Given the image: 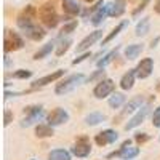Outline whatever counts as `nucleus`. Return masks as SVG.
Listing matches in <instances>:
<instances>
[{
    "instance_id": "17",
    "label": "nucleus",
    "mask_w": 160,
    "mask_h": 160,
    "mask_svg": "<svg viewBox=\"0 0 160 160\" xmlns=\"http://www.w3.org/2000/svg\"><path fill=\"white\" fill-rule=\"evenodd\" d=\"M109 8H111V3H104L101 8H98V10L91 15V24H93V26H99L106 18L109 16Z\"/></svg>"
},
{
    "instance_id": "42",
    "label": "nucleus",
    "mask_w": 160,
    "mask_h": 160,
    "mask_svg": "<svg viewBox=\"0 0 160 160\" xmlns=\"http://www.w3.org/2000/svg\"><path fill=\"white\" fill-rule=\"evenodd\" d=\"M157 91H160V83H158V85H157Z\"/></svg>"
},
{
    "instance_id": "27",
    "label": "nucleus",
    "mask_w": 160,
    "mask_h": 160,
    "mask_svg": "<svg viewBox=\"0 0 160 160\" xmlns=\"http://www.w3.org/2000/svg\"><path fill=\"white\" fill-rule=\"evenodd\" d=\"M125 104V95L122 93H112V96L109 98V106L112 109H118Z\"/></svg>"
},
{
    "instance_id": "40",
    "label": "nucleus",
    "mask_w": 160,
    "mask_h": 160,
    "mask_svg": "<svg viewBox=\"0 0 160 160\" xmlns=\"http://www.w3.org/2000/svg\"><path fill=\"white\" fill-rule=\"evenodd\" d=\"M160 42V37H157L155 40H152V42H151V48H154V47H157V43Z\"/></svg>"
},
{
    "instance_id": "31",
    "label": "nucleus",
    "mask_w": 160,
    "mask_h": 160,
    "mask_svg": "<svg viewBox=\"0 0 160 160\" xmlns=\"http://www.w3.org/2000/svg\"><path fill=\"white\" fill-rule=\"evenodd\" d=\"M71 45H72V40H71V38H68V40H64V42H61V43L58 45V48H56V56H62L64 53L69 50Z\"/></svg>"
},
{
    "instance_id": "3",
    "label": "nucleus",
    "mask_w": 160,
    "mask_h": 160,
    "mask_svg": "<svg viewBox=\"0 0 160 160\" xmlns=\"http://www.w3.org/2000/svg\"><path fill=\"white\" fill-rule=\"evenodd\" d=\"M38 16V10L35 8V7H32V5H28L26 7L19 15H18V18H16V24H18V28L19 29H28L29 26H32L34 22H35V18Z\"/></svg>"
},
{
    "instance_id": "15",
    "label": "nucleus",
    "mask_w": 160,
    "mask_h": 160,
    "mask_svg": "<svg viewBox=\"0 0 160 160\" xmlns=\"http://www.w3.org/2000/svg\"><path fill=\"white\" fill-rule=\"evenodd\" d=\"M62 75H64V71L62 69L55 71V72H51V74H48V75H45L42 78H37L35 82H32V88H38V87H45L48 83H53V82H56L58 78H61Z\"/></svg>"
},
{
    "instance_id": "24",
    "label": "nucleus",
    "mask_w": 160,
    "mask_h": 160,
    "mask_svg": "<svg viewBox=\"0 0 160 160\" xmlns=\"http://www.w3.org/2000/svg\"><path fill=\"white\" fill-rule=\"evenodd\" d=\"M104 118H106V115L101 114V112H90V114L85 117V123L90 125V127H95V125L104 122Z\"/></svg>"
},
{
    "instance_id": "39",
    "label": "nucleus",
    "mask_w": 160,
    "mask_h": 160,
    "mask_svg": "<svg viewBox=\"0 0 160 160\" xmlns=\"http://www.w3.org/2000/svg\"><path fill=\"white\" fill-rule=\"evenodd\" d=\"M154 11L157 13V15H160V0H155V3H154Z\"/></svg>"
},
{
    "instance_id": "25",
    "label": "nucleus",
    "mask_w": 160,
    "mask_h": 160,
    "mask_svg": "<svg viewBox=\"0 0 160 160\" xmlns=\"http://www.w3.org/2000/svg\"><path fill=\"white\" fill-rule=\"evenodd\" d=\"M55 135V131H53V128H51V125H37L35 127V136L37 138H50V136H53Z\"/></svg>"
},
{
    "instance_id": "11",
    "label": "nucleus",
    "mask_w": 160,
    "mask_h": 160,
    "mask_svg": "<svg viewBox=\"0 0 160 160\" xmlns=\"http://www.w3.org/2000/svg\"><path fill=\"white\" fill-rule=\"evenodd\" d=\"M154 71V61L152 58H144L139 61V64L136 66V77L138 78H148Z\"/></svg>"
},
{
    "instance_id": "26",
    "label": "nucleus",
    "mask_w": 160,
    "mask_h": 160,
    "mask_svg": "<svg viewBox=\"0 0 160 160\" xmlns=\"http://www.w3.org/2000/svg\"><path fill=\"white\" fill-rule=\"evenodd\" d=\"M48 160H71V152L64 149H53L48 154Z\"/></svg>"
},
{
    "instance_id": "32",
    "label": "nucleus",
    "mask_w": 160,
    "mask_h": 160,
    "mask_svg": "<svg viewBox=\"0 0 160 160\" xmlns=\"http://www.w3.org/2000/svg\"><path fill=\"white\" fill-rule=\"evenodd\" d=\"M11 77H13V78H19V80H22V78H31V77H32V71L19 69V71H16V72H13Z\"/></svg>"
},
{
    "instance_id": "6",
    "label": "nucleus",
    "mask_w": 160,
    "mask_h": 160,
    "mask_svg": "<svg viewBox=\"0 0 160 160\" xmlns=\"http://www.w3.org/2000/svg\"><path fill=\"white\" fill-rule=\"evenodd\" d=\"M130 144L131 141L127 139L123 144H122V148H120L118 151L112 152L108 155V158H112V157H118V158H123V160H131V158H135L139 155V148H130Z\"/></svg>"
},
{
    "instance_id": "29",
    "label": "nucleus",
    "mask_w": 160,
    "mask_h": 160,
    "mask_svg": "<svg viewBox=\"0 0 160 160\" xmlns=\"http://www.w3.org/2000/svg\"><path fill=\"white\" fill-rule=\"evenodd\" d=\"M117 55H118V48H115V50L109 51V53H108V55H106L102 59H98V62H96V64H98V68L104 69V68H106V66H108L109 62H112V59H114Z\"/></svg>"
},
{
    "instance_id": "7",
    "label": "nucleus",
    "mask_w": 160,
    "mask_h": 160,
    "mask_svg": "<svg viewBox=\"0 0 160 160\" xmlns=\"http://www.w3.org/2000/svg\"><path fill=\"white\" fill-rule=\"evenodd\" d=\"M114 90H115V83L111 78H104V80H99L98 82V85L93 90V95L98 99H102V98H108L109 95H112Z\"/></svg>"
},
{
    "instance_id": "20",
    "label": "nucleus",
    "mask_w": 160,
    "mask_h": 160,
    "mask_svg": "<svg viewBox=\"0 0 160 160\" xmlns=\"http://www.w3.org/2000/svg\"><path fill=\"white\" fill-rule=\"evenodd\" d=\"M135 78H136V69H130L127 74H123V77L120 78L122 90H131L133 85H135Z\"/></svg>"
},
{
    "instance_id": "43",
    "label": "nucleus",
    "mask_w": 160,
    "mask_h": 160,
    "mask_svg": "<svg viewBox=\"0 0 160 160\" xmlns=\"http://www.w3.org/2000/svg\"><path fill=\"white\" fill-rule=\"evenodd\" d=\"M32 160H34V158H32Z\"/></svg>"
},
{
    "instance_id": "10",
    "label": "nucleus",
    "mask_w": 160,
    "mask_h": 160,
    "mask_svg": "<svg viewBox=\"0 0 160 160\" xmlns=\"http://www.w3.org/2000/svg\"><path fill=\"white\" fill-rule=\"evenodd\" d=\"M71 152H72L74 155L80 157V158L90 155V152H91V142H90V139H88L87 136H80V138L77 139V144L71 149Z\"/></svg>"
},
{
    "instance_id": "35",
    "label": "nucleus",
    "mask_w": 160,
    "mask_h": 160,
    "mask_svg": "<svg viewBox=\"0 0 160 160\" xmlns=\"http://www.w3.org/2000/svg\"><path fill=\"white\" fill-rule=\"evenodd\" d=\"M151 139V136L148 135V133H136V135H135V141L136 142H146V141H149Z\"/></svg>"
},
{
    "instance_id": "22",
    "label": "nucleus",
    "mask_w": 160,
    "mask_h": 160,
    "mask_svg": "<svg viewBox=\"0 0 160 160\" xmlns=\"http://www.w3.org/2000/svg\"><path fill=\"white\" fill-rule=\"evenodd\" d=\"M149 31H151V18H149V16L141 18V21L136 24L135 34H136L138 37H144V35H148Z\"/></svg>"
},
{
    "instance_id": "2",
    "label": "nucleus",
    "mask_w": 160,
    "mask_h": 160,
    "mask_svg": "<svg viewBox=\"0 0 160 160\" xmlns=\"http://www.w3.org/2000/svg\"><path fill=\"white\" fill-rule=\"evenodd\" d=\"M85 82V75L83 74H74L69 75L68 78L61 80L59 83H56V95H66V93H71L72 90H75L78 85H82Z\"/></svg>"
},
{
    "instance_id": "9",
    "label": "nucleus",
    "mask_w": 160,
    "mask_h": 160,
    "mask_svg": "<svg viewBox=\"0 0 160 160\" xmlns=\"http://www.w3.org/2000/svg\"><path fill=\"white\" fill-rule=\"evenodd\" d=\"M68 120H69V114H68V111H64L62 108L53 109V111L48 114V117H47V122H48V125H51V127L62 125V123L68 122Z\"/></svg>"
},
{
    "instance_id": "30",
    "label": "nucleus",
    "mask_w": 160,
    "mask_h": 160,
    "mask_svg": "<svg viewBox=\"0 0 160 160\" xmlns=\"http://www.w3.org/2000/svg\"><path fill=\"white\" fill-rule=\"evenodd\" d=\"M77 26H78L77 19H74V21H69V22H66V24L62 26V28H61V31H59V35H68V34L74 32V31L77 29Z\"/></svg>"
},
{
    "instance_id": "41",
    "label": "nucleus",
    "mask_w": 160,
    "mask_h": 160,
    "mask_svg": "<svg viewBox=\"0 0 160 160\" xmlns=\"http://www.w3.org/2000/svg\"><path fill=\"white\" fill-rule=\"evenodd\" d=\"M83 2H87V3H91V2H93V0H83Z\"/></svg>"
},
{
    "instance_id": "18",
    "label": "nucleus",
    "mask_w": 160,
    "mask_h": 160,
    "mask_svg": "<svg viewBox=\"0 0 160 160\" xmlns=\"http://www.w3.org/2000/svg\"><path fill=\"white\" fill-rule=\"evenodd\" d=\"M127 11V0H115L111 3L109 8V16L112 18H120Z\"/></svg>"
},
{
    "instance_id": "13",
    "label": "nucleus",
    "mask_w": 160,
    "mask_h": 160,
    "mask_svg": "<svg viewBox=\"0 0 160 160\" xmlns=\"http://www.w3.org/2000/svg\"><path fill=\"white\" fill-rule=\"evenodd\" d=\"M118 139V133L114 131V130H104L101 133H98L96 138H95V142L98 146H108V144H112Z\"/></svg>"
},
{
    "instance_id": "14",
    "label": "nucleus",
    "mask_w": 160,
    "mask_h": 160,
    "mask_svg": "<svg viewBox=\"0 0 160 160\" xmlns=\"http://www.w3.org/2000/svg\"><path fill=\"white\" fill-rule=\"evenodd\" d=\"M141 106H144V98L142 96H136V98H133L131 101H128L127 104H125V108H123V111L120 112V115H118V118H122V117H127V115H130V114H135Z\"/></svg>"
},
{
    "instance_id": "8",
    "label": "nucleus",
    "mask_w": 160,
    "mask_h": 160,
    "mask_svg": "<svg viewBox=\"0 0 160 160\" xmlns=\"http://www.w3.org/2000/svg\"><path fill=\"white\" fill-rule=\"evenodd\" d=\"M149 112H151V106H149V104L141 106V108L135 112V115H133V117L128 120V123L125 125V130L128 131V130H133V128L139 127V125L144 122V120H146V117H148Z\"/></svg>"
},
{
    "instance_id": "1",
    "label": "nucleus",
    "mask_w": 160,
    "mask_h": 160,
    "mask_svg": "<svg viewBox=\"0 0 160 160\" xmlns=\"http://www.w3.org/2000/svg\"><path fill=\"white\" fill-rule=\"evenodd\" d=\"M38 19L45 28L48 29H55L58 22H59V16L55 10V5L53 3H43L38 8Z\"/></svg>"
},
{
    "instance_id": "16",
    "label": "nucleus",
    "mask_w": 160,
    "mask_h": 160,
    "mask_svg": "<svg viewBox=\"0 0 160 160\" xmlns=\"http://www.w3.org/2000/svg\"><path fill=\"white\" fill-rule=\"evenodd\" d=\"M24 34H26V37H28V38L34 40V42H38V40H42L47 35V32L43 31V28H40V26L35 24V22L32 26H29L28 29H24Z\"/></svg>"
},
{
    "instance_id": "12",
    "label": "nucleus",
    "mask_w": 160,
    "mask_h": 160,
    "mask_svg": "<svg viewBox=\"0 0 160 160\" xmlns=\"http://www.w3.org/2000/svg\"><path fill=\"white\" fill-rule=\"evenodd\" d=\"M102 37V31H95V32H90V35H87L82 42L77 45V53H82V51H87L91 45H95L98 40Z\"/></svg>"
},
{
    "instance_id": "36",
    "label": "nucleus",
    "mask_w": 160,
    "mask_h": 160,
    "mask_svg": "<svg viewBox=\"0 0 160 160\" xmlns=\"http://www.w3.org/2000/svg\"><path fill=\"white\" fill-rule=\"evenodd\" d=\"M102 75H104V69H101V68H99V71H96L95 74H93V75H91V77L88 78V82H95V80L101 78Z\"/></svg>"
},
{
    "instance_id": "34",
    "label": "nucleus",
    "mask_w": 160,
    "mask_h": 160,
    "mask_svg": "<svg viewBox=\"0 0 160 160\" xmlns=\"http://www.w3.org/2000/svg\"><path fill=\"white\" fill-rule=\"evenodd\" d=\"M152 125L155 127V128H160V106L154 111V114H152Z\"/></svg>"
},
{
    "instance_id": "37",
    "label": "nucleus",
    "mask_w": 160,
    "mask_h": 160,
    "mask_svg": "<svg viewBox=\"0 0 160 160\" xmlns=\"http://www.w3.org/2000/svg\"><path fill=\"white\" fill-rule=\"evenodd\" d=\"M90 56H91L90 53H83L82 56H78V58H75V59L72 61V64L75 66V64H78V62H82V61H85V59H87V58H90Z\"/></svg>"
},
{
    "instance_id": "23",
    "label": "nucleus",
    "mask_w": 160,
    "mask_h": 160,
    "mask_svg": "<svg viewBox=\"0 0 160 160\" xmlns=\"http://www.w3.org/2000/svg\"><path fill=\"white\" fill-rule=\"evenodd\" d=\"M127 26H128V19H123L122 22H118V24H117V28H115V29H114V31H112V32L108 35V37H106L104 40H102V45H108V43L111 42V40H114V38H115L120 32H122V31L127 28Z\"/></svg>"
},
{
    "instance_id": "28",
    "label": "nucleus",
    "mask_w": 160,
    "mask_h": 160,
    "mask_svg": "<svg viewBox=\"0 0 160 160\" xmlns=\"http://www.w3.org/2000/svg\"><path fill=\"white\" fill-rule=\"evenodd\" d=\"M55 48V42H48L47 45H43L42 48H40L35 55H34V59H42V58H45V56H48L50 53H51V50Z\"/></svg>"
},
{
    "instance_id": "19",
    "label": "nucleus",
    "mask_w": 160,
    "mask_h": 160,
    "mask_svg": "<svg viewBox=\"0 0 160 160\" xmlns=\"http://www.w3.org/2000/svg\"><path fill=\"white\" fill-rule=\"evenodd\" d=\"M80 5L75 2V0H62V11L66 13L68 16H77L80 13Z\"/></svg>"
},
{
    "instance_id": "33",
    "label": "nucleus",
    "mask_w": 160,
    "mask_h": 160,
    "mask_svg": "<svg viewBox=\"0 0 160 160\" xmlns=\"http://www.w3.org/2000/svg\"><path fill=\"white\" fill-rule=\"evenodd\" d=\"M149 3H151V0H142V2L139 3V7H136L135 10H133V16H138L141 11H144V10H146V7H148Z\"/></svg>"
},
{
    "instance_id": "21",
    "label": "nucleus",
    "mask_w": 160,
    "mask_h": 160,
    "mask_svg": "<svg viewBox=\"0 0 160 160\" xmlns=\"http://www.w3.org/2000/svg\"><path fill=\"white\" fill-rule=\"evenodd\" d=\"M142 50H144V47H142L141 43H131V45H128V47L123 50V53H125V58H127V59L133 61V59H136V58L141 55Z\"/></svg>"
},
{
    "instance_id": "38",
    "label": "nucleus",
    "mask_w": 160,
    "mask_h": 160,
    "mask_svg": "<svg viewBox=\"0 0 160 160\" xmlns=\"http://www.w3.org/2000/svg\"><path fill=\"white\" fill-rule=\"evenodd\" d=\"M13 120V114L10 112V111H5V120H3V123H5V127L7 125H10V122Z\"/></svg>"
},
{
    "instance_id": "4",
    "label": "nucleus",
    "mask_w": 160,
    "mask_h": 160,
    "mask_svg": "<svg viewBox=\"0 0 160 160\" xmlns=\"http://www.w3.org/2000/svg\"><path fill=\"white\" fill-rule=\"evenodd\" d=\"M24 114L26 117L21 120V127H31L34 125L35 122H38V120H42V117L45 115L42 106H29V108L24 109Z\"/></svg>"
},
{
    "instance_id": "5",
    "label": "nucleus",
    "mask_w": 160,
    "mask_h": 160,
    "mask_svg": "<svg viewBox=\"0 0 160 160\" xmlns=\"http://www.w3.org/2000/svg\"><path fill=\"white\" fill-rule=\"evenodd\" d=\"M22 47H24L22 38H21V37H19L16 32L5 29V38H3V50H5V53L21 50Z\"/></svg>"
}]
</instances>
